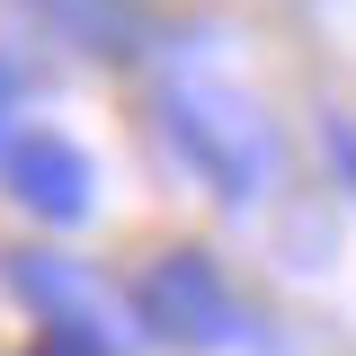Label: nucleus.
I'll use <instances>...</instances> for the list:
<instances>
[{
    "label": "nucleus",
    "instance_id": "nucleus-1",
    "mask_svg": "<svg viewBox=\"0 0 356 356\" xmlns=\"http://www.w3.org/2000/svg\"><path fill=\"white\" fill-rule=\"evenodd\" d=\"M152 134L214 205H259L276 187V161H285L267 107L241 98L232 81H214V72H170L152 98Z\"/></svg>",
    "mask_w": 356,
    "mask_h": 356
},
{
    "label": "nucleus",
    "instance_id": "nucleus-2",
    "mask_svg": "<svg viewBox=\"0 0 356 356\" xmlns=\"http://www.w3.org/2000/svg\"><path fill=\"white\" fill-rule=\"evenodd\" d=\"M125 312H134V330L161 339V348H267V321L232 294L222 259L196 250V241H178L152 267H134Z\"/></svg>",
    "mask_w": 356,
    "mask_h": 356
},
{
    "label": "nucleus",
    "instance_id": "nucleus-3",
    "mask_svg": "<svg viewBox=\"0 0 356 356\" xmlns=\"http://www.w3.org/2000/svg\"><path fill=\"white\" fill-rule=\"evenodd\" d=\"M0 187H9L36 222H89V214H98V161H89L72 134H54V125L9 134V152H0Z\"/></svg>",
    "mask_w": 356,
    "mask_h": 356
},
{
    "label": "nucleus",
    "instance_id": "nucleus-4",
    "mask_svg": "<svg viewBox=\"0 0 356 356\" xmlns=\"http://www.w3.org/2000/svg\"><path fill=\"white\" fill-rule=\"evenodd\" d=\"M18 9H27V27L63 36L72 54H134L152 36L143 27V0H18Z\"/></svg>",
    "mask_w": 356,
    "mask_h": 356
},
{
    "label": "nucleus",
    "instance_id": "nucleus-5",
    "mask_svg": "<svg viewBox=\"0 0 356 356\" xmlns=\"http://www.w3.org/2000/svg\"><path fill=\"white\" fill-rule=\"evenodd\" d=\"M27 303H36V321H54V312H98V294H89V276L72 259H54V250H18V259L0 267Z\"/></svg>",
    "mask_w": 356,
    "mask_h": 356
},
{
    "label": "nucleus",
    "instance_id": "nucleus-6",
    "mask_svg": "<svg viewBox=\"0 0 356 356\" xmlns=\"http://www.w3.org/2000/svg\"><path fill=\"white\" fill-rule=\"evenodd\" d=\"M27 356H116V339H107L98 312H54V321H36Z\"/></svg>",
    "mask_w": 356,
    "mask_h": 356
},
{
    "label": "nucleus",
    "instance_id": "nucleus-7",
    "mask_svg": "<svg viewBox=\"0 0 356 356\" xmlns=\"http://www.w3.org/2000/svg\"><path fill=\"white\" fill-rule=\"evenodd\" d=\"M321 152H330V178L356 196V116H330L321 125Z\"/></svg>",
    "mask_w": 356,
    "mask_h": 356
},
{
    "label": "nucleus",
    "instance_id": "nucleus-8",
    "mask_svg": "<svg viewBox=\"0 0 356 356\" xmlns=\"http://www.w3.org/2000/svg\"><path fill=\"white\" fill-rule=\"evenodd\" d=\"M18 98H27V72L0 54V152H9V116H18Z\"/></svg>",
    "mask_w": 356,
    "mask_h": 356
}]
</instances>
